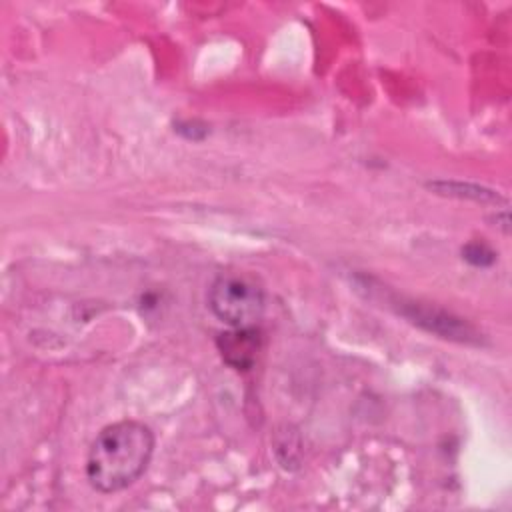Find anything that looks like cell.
I'll return each instance as SVG.
<instances>
[{
    "label": "cell",
    "instance_id": "7a4b0ae2",
    "mask_svg": "<svg viewBox=\"0 0 512 512\" xmlns=\"http://www.w3.org/2000/svg\"><path fill=\"white\" fill-rule=\"evenodd\" d=\"M212 314L230 328H250L262 318L264 292L246 276L220 274L208 288Z\"/></svg>",
    "mask_w": 512,
    "mask_h": 512
},
{
    "label": "cell",
    "instance_id": "5b68a950",
    "mask_svg": "<svg viewBox=\"0 0 512 512\" xmlns=\"http://www.w3.org/2000/svg\"><path fill=\"white\" fill-rule=\"evenodd\" d=\"M428 188L442 196L474 200V202H482V204L504 202V198L498 192L478 186V184H468V182L464 184V182H454V180H436V182H428Z\"/></svg>",
    "mask_w": 512,
    "mask_h": 512
},
{
    "label": "cell",
    "instance_id": "6da1fadb",
    "mask_svg": "<svg viewBox=\"0 0 512 512\" xmlns=\"http://www.w3.org/2000/svg\"><path fill=\"white\" fill-rule=\"evenodd\" d=\"M154 432L138 420H120L98 432L86 456V478L102 494L132 486L154 454Z\"/></svg>",
    "mask_w": 512,
    "mask_h": 512
},
{
    "label": "cell",
    "instance_id": "277c9868",
    "mask_svg": "<svg viewBox=\"0 0 512 512\" xmlns=\"http://www.w3.org/2000/svg\"><path fill=\"white\" fill-rule=\"evenodd\" d=\"M260 332L256 326L230 328L216 338V348L222 360L234 370H250L260 352Z\"/></svg>",
    "mask_w": 512,
    "mask_h": 512
},
{
    "label": "cell",
    "instance_id": "8992f818",
    "mask_svg": "<svg viewBox=\"0 0 512 512\" xmlns=\"http://www.w3.org/2000/svg\"><path fill=\"white\" fill-rule=\"evenodd\" d=\"M464 258L470 260L472 264H478V266H486L494 260V254L488 250V246L484 244H468L464 248Z\"/></svg>",
    "mask_w": 512,
    "mask_h": 512
},
{
    "label": "cell",
    "instance_id": "3957f363",
    "mask_svg": "<svg viewBox=\"0 0 512 512\" xmlns=\"http://www.w3.org/2000/svg\"><path fill=\"white\" fill-rule=\"evenodd\" d=\"M402 316H406L410 322L418 324L420 328L440 336V338H448V340H456V342H466V344H478L480 342V334L462 318L444 312L440 308H432V306H424L418 302H402L400 306Z\"/></svg>",
    "mask_w": 512,
    "mask_h": 512
}]
</instances>
